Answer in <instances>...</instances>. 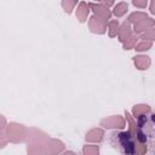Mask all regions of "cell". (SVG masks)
Returning a JSON list of instances; mask_svg holds the SVG:
<instances>
[{
  "mask_svg": "<svg viewBox=\"0 0 155 155\" xmlns=\"http://www.w3.org/2000/svg\"><path fill=\"white\" fill-rule=\"evenodd\" d=\"M126 10H127V5H126V4H120V5H117V6L115 7L114 13H115L116 16H121Z\"/></svg>",
  "mask_w": 155,
  "mask_h": 155,
  "instance_id": "obj_1",
  "label": "cell"
},
{
  "mask_svg": "<svg viewBox=\"0 0 155 155\" xmlns=\"http://www.w3.org/2000/svg\"><path fill=\"white\" fill-rule=\"evenodd\" d=\"M133 4H134V5H137V6L143 7V6H145L147 0H133Z\"/></svg>",
  "mask_w": 155,
  "mask_h": 155,
  "instance_id": "obj_2",
  "label": "cell"
},
{
  "mask_svg": "<svg viewBox=\"0 0 155 155\" xmlns=\"http://www.w3.org/2000/svg\"><path fill=\"white\" fill-rule=\"evenodd\" d=\"M149 46H150V44H149V42H148V44H145V45L143 44V45H140V46H138V47H137L136 50H139V51H140V50H145L144 47H149Z\"/></svg>",
  "mask_w": 155,
  "mask_h": 155,
  "instance_id": "obj_3",
  "label": "cell"
},
{
  "mask_svg": "<svg viewBox=\"0 0 155 155\" xmlns=\"http://www.w3.org/2000/svg\"><path fill=\"white\" fill-rule=\"evenodd\" d=\"M151 13H155V0H153V4H151Z\"/></svg>",
  "mask_w": 155,
  "mask_h": 155,
  "instance_id": "obj_4",
  "label": "cell"
}]
</instances>
